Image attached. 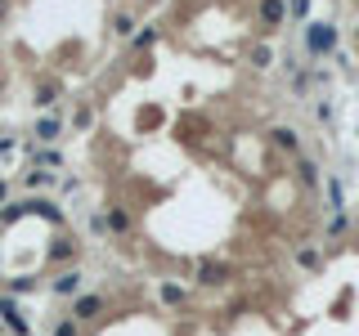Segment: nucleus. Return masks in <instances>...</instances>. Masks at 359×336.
Here are the masks:
<instances>
[{"instance_id":"9d476101","label":"nucleus","mask_w":359,"mask_h":336,"mask_svg":"<svg viewBox=\"0 0 359 336\" xmlns=\"http://www.w3.org/2000/svg\"><path fill=\"white\" fill-rule=\"evenodd\" d=\"M153 41H157V32H153V27H148V32H139V36H135V45H139V50H144V45H153Z\"/></svg>"},{"instance_id":"f03ea898","label":"nucleus","mask_w":359,"mask_h":336,"mask_svg":"<svg viewBox=\"0 0 359 336\" xmlns=\"http://www.w3.org/2000/svg\"><path fill=\"white\" fill-rule=\"evenodd\" d=\"M283 14H288V0H261V23H265V32L283 23Z\"/></svg>"},{"instance_id":"39448f33","label":"nucleus","mask_w":359,"mask_h":336,"mask_svg":"<svg viewBox=\"0 0 359 336\" xmlns=\"http://www.w3.org/2000/svg\"><path fill=\"white\" fill-rule=\"evenodd\" d=\"M315 170H319V166H315V161H306V157H301V161H297V175H301V184H315V179H319V175H315Z\"/></svg>"},{"instance_id":"423d86ee","label":"nucleus","mask_w":359,"mask_h":336,"mask_svg":"<svg viewBox=\"0 0 359 336\" xmlns=\"http://www.w3.org/2000/svg\"><path fill=\"white\" fill-rule=\"evenodd\" d=\"M112 32H117V36H130V32H135V18H130V14H117V23H112Z\"/></svg>"},{"instance_id":"6e6552de","label":"nucleus","mask_w":359,"mask_h":336,"mask_svg":"<svg viewBox=\"0 0 359 336\" xmlns=\"http://www.w3.org/2000/svg\"><path fill=\"white\" fill-rule=\"evenodd\" d=\"M270 59H274V54L265 50V45H256V50H252V63H256V67H270Z\"/></svg>"},{"instance_id":"1a4fd4ad","label":"nucleus","mask_w":359,"mask_h":336,"mask_svg":"<svg viewBox=\"0 0 359 336\" xmlns=\"http://www.w3.org/2000/svg\"><path fill=\"white\" fill-rule=\"evenodd\" d=\"M288 14H292V18H306V14H310V0H292Z\"/></svg>"},{"instance_id":"9b49d317","label":"nucleus","mask_w":359,"mask_h":336,"mask_svg":"<svg viewBox=\"0 0 359 336\" xmlns=\"http://www.w3.org/2000/svg\"><path fill=\"white\" fill-rule=\"evenodd\" d=\"M0 18H5V0H0Z\"/></svg>"},{"instance_id":"f8f14e48","label":"nucleus","mask_w":359,"mask_h":336,"mask_svg":"<svg viewBox=\"0 0 359 336\" xmlns=\"http://www.w3.org/2000/svg\"><path fill=\"white\" fill-rule=\"evenodd\" d=\"M0 202H5V184H0Z\"/></svg>"},{"instance_id":"7ed1b4c3","label":"nucleus","mask_w":359,"mask_h":336,"mask_svg":"<svg viewBox=\"0 0 359 336\" xmlns=\"http://www.w3.org/2000/svg\"><path fill=\"white\" fill-rule=\"evenodd\" d=\"M274 143H279V148H283V152H297V148H301V139H297V130H288V126H279V130H274Z\"/></svg>"},{"instance_id":"f257e3e1","label":"nucleus","mask_w":359,"mask_h":336,"mask_svg":"<svg viewBox=\"0 0 359 336\" xmlns=\"http://www.w3.org/2000/svg\"><path fill=\"white\" fill-rule=\"evenodd\" d=\"M306 45H310V54L337 50V27H333V23H310V27H306Z\"/></svg>"},{"instance_id":"0eeeda50","label":"nucleus","mask_w":359,"mask_h":336,"mask_svg":"<svg viewBox=\"0 0 359 336\" xmlns=\"http://www.w3.org/2000/svg\"><path fill=\"white\" fill-rule=\"evenodd\" d=\"M54 94H59L54 85H41V90H36V103H41V108H50V103H54Z\"/></svg>"},{"instance_id":"ddd939ff","label":"nucleus","mask_w":359,"mask_h":336,"mask_svg":"<svg viewBox=\"0 0 359 336\" xmlns=\"http://www.w3.org/2000/svg\"><path fill=\"white\" fill-rule=\"evenodd\" d=\"M355 45H359V32H355Z\"/></svg>"},{"instance_id":"20e7f679","label":"nucleus","mask_w":359,"mask_h":336,"mask_svg":"<svg viewBox=\"0 0 359 336\" xmlns=\"http://www.w3.org/2000/svg\"><path fill=\"white\" fill-rule=\"evenodd\" d=\"M36 139H45V143H50V139H59V121H54V117H45L41 126H36Z\"/></svg>"}]
</instances>
